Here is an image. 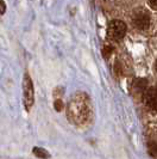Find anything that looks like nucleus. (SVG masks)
Here are the masks:
<instances>
[{
  "instance_id": "1",
  "label": "nucleus",
  "mask_w": 157,
  "mask_h": 159,
  "mask_svg": "<svg viewBox=\"0 0 157 159\" xmlns=\"http://www.w3.org/2000/svg\"><path fill=\"white\" fill-rule=\"evenodd\" d=\"M67 115L70 122L75 125H86L92 119V105L85 93L73 96L67 108Z\"/></svg>"
},
{
  "instance_id": "2",
  "label": "nucleus",
  "mask_w": 157,
  "mask_h": 159,
  "mask_svg": "<svg viewBox=\"0 0 157 159\" xmlns=\"http://www.w3.org/2000/svg\"><path fill=\"white\" fill-rule=\"evenodd\" d=\"M23 98H24V107L29 111L35 102V91H33V84L28 73H25L23 79Z\"/></svg>"
},
{
  "instance_id": "3",
  "label": "nucleus",
  "mask_w": 157,
  "mask_h": 159,
  "mask_svg": "<svg viewBox=\"0 0 157 159\" xmlns=\"http://www.w3.org/2000/svg\"><path fill=\"white\" fill-rule=\"evenodd\" d=\"M126 34V24L121 20H112L107 28V35L111 40H121Z\"/></svg>"
},
{
  "instance_id": "4",
  "label": "nucleus",
  "mask_w": 157,
  "mask_h": 159,
  "mask_svg": "<svg viewBox=\"0 0 157 159\" xmlns=\"http://www.w3.org/2000/svg\"><path fill=\"white\" fill-rule=\"evenodd\" d=\"M132 20H134V25L139 29V30H146L150 26V15L144 11V10H139L137 11L132 17Z\"/></svg>"
},
{
  "instance_id": "5",
  "label": "nucleus",
  "mask_w": 157,
  "mask_h": 159,
  "mask_svg": "<svg viewBox=\"0 0 157 159\" xmlns=\"http://www.w3.org/2000/svg\"><path fill=\"white\" fill-rule=\"evenodd\" d=\"M144 102L149 109L157 111V88H149L144 91Z\"/></svg>"
},
{
  "instance_id": "6",
  "label": "nucleus",
  "mask_w": 157,
  "mask_h": 159,
  "mask_svg": "<svg viewBox=\"0 0 157 159\" xmlns=\"http://www.w3.org/2000/svg\"><path fill=\"white\" fill-rule=\"evenodd\" d=\"M32 152H33L35 156H37V158L48 159L50 157L49 152H47V150H44V148H42V147H33V151Z\"/></svg>"
},
{
  "instance_id": "7",
  "label": "nucleus",
  "mask_w": 157,
  "mask_h": 159,
  "mask_svg": "<svg viewBox=\"0 0 157 159\" xmlns=\"http://www.w3.org/2000/svg\"><path fill=\"white\" fill-rule=\"evenodd\" d=\"M148 150H149L150 156L157 159V141H150L148 143Z\"/></svg>"
},
{
  "instance_id": "8",
  "label": "nucleus",
  "mask_w": 157,
  "mask_h": 159,
  "mask_svg": "<svg viewBox=\"0 0 157 159\" xmlns=\"http://www.w3.org/2000/svg\"><path fill=\"white\" fill-rule=\"evenodd\" d=\"M54 107H55V109L57 111H61L63 109V103L61 99H56L55 101V104H54Z\"/></svg>"
},
{
  "instance_id": "9",
  "label": "nucleus",
  "mask_w": 157,
  "mask_h": 159,
  "mask_svg": "<svg viewBox=\"0 0 157 159\" xmlns=\"http://www.w3.org/2000/svg\"><path fill=\"white\" fill-rule=\"evenodd\" d=\"M5 11H6V5L2 0H0V15H2Z\"/></svg>"
},
{
  "instance_id": "10",
  "label": "nucleus",
  "mask_w": 157,
  "mask_h": 159,
  "mask_svg": "<svg viewBox=\"0 0 157 159\" xmlns=\"http://www.w3.org/2000/svg\"><path fill=\"white\" fill-rule=\"evenodd\" d=\"M150 4H151V6H154V7H157V0H149Z\"/></svg>"
},
{
  "instance_id": "11",
  "label": "nucleus",
  "mask_w": 157,
  "mask_h": 159,
  "mask_svg": "<svg viewBox=\"0 0 157 159\" xmlns=\"http://www.w3.org/2000/svg\"><path fill=\"white\" fill-rule=\"evenodd\" d=\"M155 68H156V71H157V60H156V64H155Z\"/></svg>"
}]
</instances>
